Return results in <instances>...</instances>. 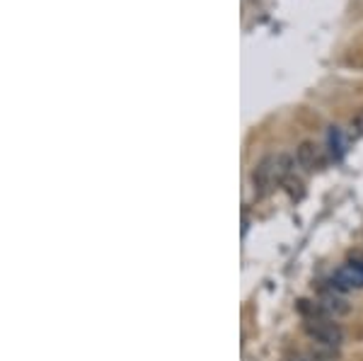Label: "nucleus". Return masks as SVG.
<instances>
[{
  "label": "nucleus",
  "instance_id": "7ed1b4c3",
  "mask_svg": "<svg viewBox=\"0 0 363 361\" xmlns=\"http://www.w3.org/2000/svg\"><path fill=\"white\" fill-rule=\"evenodd\" d=\"M252 187H255V194L259 199H264L277 187V177H274V155H267L255 165L252 170Z\"/></svg>",
  "mask_w": 363,
  "mask_h": 361
},
{
  "label": "nucleus",
  "instance_id": "39448f33",
  "mask_svg": "<svg viewBox=\"0 0 363 361\" xmlns=\"http://www.w3.org/2000/svg\"><path fill=\"white\" fill-rule=\"evenodd\" d=\"M339 354L337 349H330V347H310V349H291V352L284 354L281 361H337Z\"/></svg>",
  "mask_w": 363,
  "mask_h": 361
},
{
  "label": "nucleus",
  "instance_id": "423d86ee",
  "mask_svg": "<svg viewBox=\"0 0 363 361\" xmlns=\"http://www.w3.org/2000/svg\"><path fill=\"white\" fill-rule=\"evenodd\" d=\"M318 158H320V148L313 141H303L296 148V162L303 167V170H308V172L315 170V165H318Z\"/></svg>",
  "mask_w": 363,
  "mask_h": 361
},
{
  "label": "nucleus",
  "instance_id": "6e6552de",
  "mask_svg": "<svg viewBox=\"0 0 363 361\" xmlns=\"http://www.w3.org/2000/svg\"><path fill=\"white\" fill-rule=\"evenodd\" d=\"M327 145H330L332 158L335 160L344 158V133L339 126H330V131H327Z\"/></svg>",
  "mask_w": 363,
  "mask_h": 361
},
{
  "label": "nucleus",
  "instance_id": "9d476101",
  "mask_svg": "<svg viewBox=\"0 0 363 361\" xmlns=\"http://www.w3.org/2000/svg\"><path fill=\"white\" fill-rule=\"evenodd\" d=\"M284 189L289 191L291 199H303V182L298 177H294V174L284 182Z\"/></svg>",
  "mask_w": 363,
  "mask_h": 361
},
{
  "label": "nucleus",
  "instance_id": "f03ea898",
  "mask_svg": "<svg viewBox=\"0 0 363 361\" xmlns=\"http://www.w3.org/2000/svg\"><path fill=\"white\" fill-rule=\"evenodd\" d=\"M318 306L325 311V316L332 318V320L344 318V316H349V313H351V304L344 299V294H339V291L327 287V284H322V287H320Z\"/></svg>",
  "mask_w": 363,
  "mask_h": 361
},
{
  "label": "nucleus",
  "instance_id": "0eeeda50",
  "mask_svg": "<svg viewBox=\"0 0 363 361\" xmlns=\"http://www.w3.org/2000/svg\"><path fill=\"white\" fill-rule=\"evenodd\" d=\"M294 165H296L294 155H289V153L274 155V177H277V184H284L286 179L294 174Z\"/></svg>",
  "mask_w": 363,
  "mask_h": 361
},
{
  "label": "nucleus",
  "instance_id": "1a4fd4ad",
  "mask_svg": "<svg viewBox=\"0 0 363 361\" xmlns=\"http://www.w3.org/2000/svg\"><path fill=\"white\" fill-rule=\"evenodd\" d=\"M349 141H359V138H363V112H359L354 116V119L349 121Z\"/></svg>",
  "mask_w": 363,
  "mask_h": 361
},
{
  "label": "nucleus",
  "instance_id": "f257e3e1",
  "mask_svg": "<svg viewBox=\"0 0 363 361\" xmlns=\"http://www.w3.org/2000/svg\"><path fill=\"white\" fill-rule=\"evenodd\" d=\"M303 333H306L315 345L339 349L344 345V330L342 325L332 318H303Z\"/></svg>",
  "mask_w": 363,
  "mask_h": 361
},
{
  "label": "nucleus",
  "instance_id": "9b49d317",
  "mask_svg": "<svg viewBox=\"0 0 363 361\" xmlns=\"http://www.w3.org/2000/svg\"><path fill=\"white\" fill-rule=\"evenodd\" d=\"M349 265H351V267H356V270L361 272V277H363V255H354V257H351Z\"/></svg>",
  "mask_w": 363,
  "mask_h": 361
},
{
  "label": "nucleus",
  "instance_id": "20e7f679",
  "mask_svg": "<svg viewBox=\"0 0 363 361\" xmlns=\"http://www.w3.org/2000/svg\"><path fill=\"white\" fill-rule=\"evenodd\" d=\"M325 284L327 287H332L335 291H339V294H351V291L363 289V277L356 267L347 265V267H339L337 272H332Z\"/></svg>",
  "mask_w": 363,
  "mask_h": 361
}]
</instances>
